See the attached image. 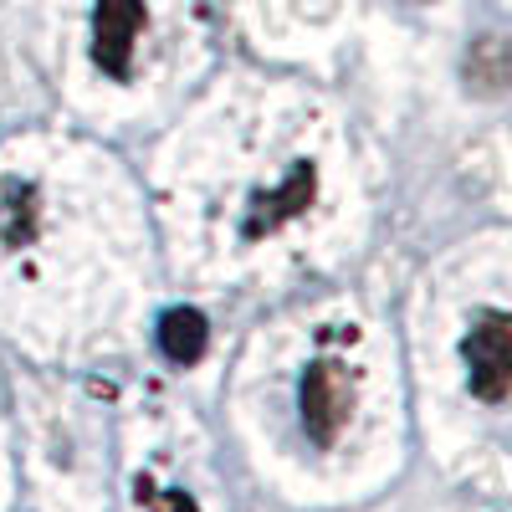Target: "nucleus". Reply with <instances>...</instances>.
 I'll list each match as a JSON object with an SVG mask.
<instances>
[{
	"label": "nucleus",
	"mask_w": 512,
	"mask_h": 512,
	"mask_svg": "<svg viewBox=\"0 0 512 512\" xmlns=\"http://www.w3.org/2000/svg\"><path fill=\"white\" fill-rule=\"evenodd\" d=\"M313 190H318V169H313L308 159H297V164L287 169V185H282V190H272V195H256V200H251V216H246V241H256V236L277 231V226H282V221H292V216H303V210L313 205Z\"/></svg>",
	"instance_id": "obj_4"
},
{
	"label": "nucleus",
	"mask_w": 512,
	"mask_h": 512,
	"mask_svg": "<svg viewBox=\"0 0 512 512\" xmlns=\"http://www.w3.org/2000/svg\"><path fill=\"white\" fill-rule=\"evenodd\" d=\"M144 21H149L144 0H98L93 6V62L113 82L134 77V47H139Z\"/></svg>",
	"instance_id": "obj_3"
},
{
	"label": "nucleus",
	"mask_w": 512,
	"mask_h": 512,
	"mask_svg": "<svg viewBox=\"0 0 512 512\" xmlns=\"http://www.w3.org/2000/svg\"><path fill=\"white\" fill-rule=\"evenodd\" d=\"M205 349H210V318L200 308H169L159 318V354L169 364L190 369V364L205 359Z\"/></svg>",
	"instance_id": "obj_5"
},
{
	"label": "nucleus",
	"mask_w": 512,
	"mask_h": 512,
	"mask_svg": "<svg viewBox=\"0 0 512 512\" xmlns=\"http://www.w3.org/2000/svg\"><path fill=\"white\" fill-rule=\"evenodd\" d=\"M466 379H472V395L487 405H502L512 390V313L502 308H482L466 333Z\"/></svg>",
	"instance_id": "obj_1"
},
{
	"label": "nucleus",
	"mask_w": 512,
	"mask_h": 512,
	"mask_svg": "<svg viewBox=\"0 0 512 512\" xmlns=\"http://www.w3.org/2000/svg\"><path fill=\"white\" fill-rule=\"evenodd\" d=\"M149 502H154V512H200L195 497H190L185 487H164V492H154Z\"/></svg>",
	"instance_id": "obj_6"
},
{
	"label": "nucleus",
	"mask_w": 512,
	"mask_h": 512,
	"mask_svg": "<svg viewBox=\"0 0 512 512\" xmlns=\"http://www.w3.org/2000/svg\"><path fill=\"white\" fill-rule=\"evenodd\" d=\"M134 497H139V502H149V497H154V482H149V477H139V482H134Z\"/></svg>",
	"instance_id": "obj_7"
},
{
	"label": "nucleus",
	"mask_w": 512,
	"mask_h": 512,
	"mask_svg": "<svg viewBox=\"0 0 512 512\" xmlns=\"http://www.w3.org/2000/svg\"><path fill=\"white\" fill-rule=\"evenodd\" d=\"M297 405H303V431L318 446H333L344 436V425L354 415V379L338 359H318L303 374V390H297Z\"/></svg>",
	"instance_id": "obj_2"
}]
</instances>
